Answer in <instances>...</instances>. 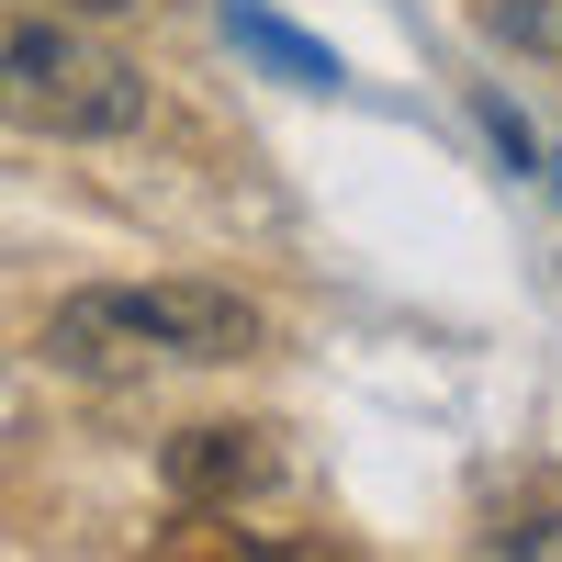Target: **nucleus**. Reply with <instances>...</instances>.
<instances>
[{
  "label": "nucleus",
  "instance_id": "obj_4",
  "mask_svg": "<svg viewBox=\"0 0 562 562\" xmlns=\"http://www.w3.org/2000/svg\"><path fill=\"white\" fill-rule=\"evenodd\" d=\"M225 34H237L259 68H281V79H304V90H338V57H326L315 34H293V23L270 12V0H225Z\"/></svg>",
  "mask_w": 562,
  "mask_h": 562
},
{
  "label": "nucleus",
  "instance_id": "obj_1",
  "mask_svg": "<svg viewBox=\"0 0 562 562\" xmlns=\"http://www.w3.org/2000/svg\"><path fill=\"white\" fill-rule=\"evenodd\" d=\"M270 338L248 293L225 281H90L45 315L57 371H147V360H248Z\"/></svg>",
  "mask_w": 562,
  "mask_h": 562
},
{
  "label": "nucleus",
  "instance_id": "obj_5",
  "mask_svg": "<svg viewBox=\"0 0 562 562\" xmlns=\"http://www.w3.org/2000/svg\"><path fill=\"white\" fill-rule=\"evenodd\" d=\"M506 551H562V506H551V518H518V529H495Z\"/></svg>",
  "mask_w": 562,
  "mask_h": 562
},
{
  "label": "nucleus",
  "instance_id": "obj_3",
  "mask_svg": "<svg viewBox=\"0 0 562 562\" xmlns=\"http://www.w3.org/2000/svg\"><path fill=\"white\" fill-rule=\"evenodd\" d=\"M169 495L180 506H237V495H259L270 473H281V450H270V428H237V416H214V428H180L169 439Z\"/></svg>",
  "mask_w": 562,
  "mask_h": 562
},
{
  "label": "nucleus",
  "instance_id": "obj_6",
  "mask_svg": "<svg viewBox=\"0 0 562 562\" xmlns=\"http://www.w3.org/2000/svg\"><path fill=\"white\" fill-rule=\"evenodd\" d=\"M45 12H79V23H102V12H135V0H45Z\"/></svg>",
  "mask_w": 562,
  "mask_h": 562
},
{
  "label": "nucleus",
  "instance_id": "obj_2",
  "mask_svg": "<svg viewBox=\"0 0 562 562\" xmlns=\"http://www.w3.org/2000/svg\"><path fill=\"white\" fill-rule=\"evenodd\" d=\"M0 124L23 135H135L147 124V68L113 57L102 34H79V12L45 0H0Z\"/></svg>",
  "mask_w": 562,
  "mask_h": 562
}]
</instances>
